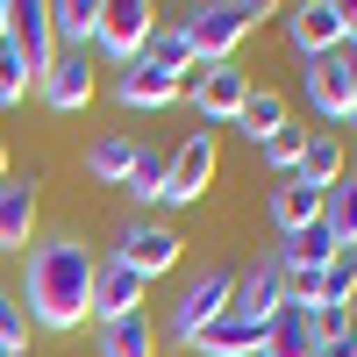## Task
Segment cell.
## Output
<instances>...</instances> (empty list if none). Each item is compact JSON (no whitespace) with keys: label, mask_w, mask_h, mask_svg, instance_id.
Segmentation results:
<instances>
[{"label":"cell","mask_w":357,"mask_h":357,"mask_svg":"<svg viewBox=\"0 0 357 357\" xmlns=\"http://www.w3.org/2000/svg\"><path fill=\"white\" fill-rule=\"evenodd\" d=\"M93 250L79 243L72 229H57V236H36V243L22 250V314H29V329H43V336H72L86 329V314H93Z\"/></svg>","instance_id":"1"},{"label":"cell","mask_w":357,"mask_h":357,"mask_svg":"<svg viewBox=\"0 0 357 357\" xmlns=\"http://www.w3.org/2000/svg\"><path fill=\"white\" fill-rule=\"evenodd\" d=\"M264 15H279V8H264V0H207V8H193L178 29H186L200 65H236V43H243Z\"/></svg>","instance_id":"2"},{"label":"cell","mask_w":357,"mask_h":357,"mask_svg":"<svg viewBox=\"0 0 357 357\" xmlns=\"http://www.w3.org/2000/svg\"><path fill=\"white\" fill-rule=\"evenodd\" d=\"M286 307H293V301H286V257H279V243H272V250H257L243 272H236L229 314H236V321H250V329H272Z\"/></svg>","instance_id":"3"},{"label":"cell","mask_w":357,"mask_h":357,"mask_svg":"<svg viewBox=\"0 0 357 357\" xmlns=\"http://www.w3.org/2000/svg\"><path fill=\"white\" fill-rule=\"evenodd\" d=\"M229 293H236V272H229V264L200 272V279H193V286L172 301V321H165V336H172L178 350H193V343H200V329H215V321L229 314Z\"/></svg>","instance_id":"4"},{"label":"cell","mask_w":357,"mask_h":357,"mask_svg":"<svg viewBox=\"0 0 357 357\" xmlns=\"http://www.w3.org/2000/svg\"><path fill=\"white\" fill-rule=\"evenodd\" d=\"M178 250H186V236H178L172 222H158V215H129L122 236H114V257H122L136 279H165L178 264Z\"/></svg>","instance_id":"5"},{"label":"cell","mask_w":357,"mask_h":357,"mask_svg":"<svg viewBox=\"0 0 357 357\" xmlns=\"http://www.w3.org/2000/svg\"><path fill=\"white\" fill-rule=\"evenodd\" d=\"M178 100H193L200 129H222V122H236V114H243V100H250V72H243V65H200L186 86H178Z\"/></svg>","instance_id":"6"},{"label":"cell","mask_w":357,"mask_h":357,"mask_svg":"<svg viewBox=\"0 0 357 357\" xmlns=\"http://www.w3.org/2000/svg\"><path fill=\"white\" fill-rule=\"evenodd\" d=\"M158 29V8L151 0H100V29H93V50L107 65H136L143 43H151Z\"/></svg>","instance_id":"7"},{"label":"cell","mask_w":357,"mask_h":357,"mask_svg":"<svg viewBox=\"0 0 357 357\" xmlns=\"http://www.w3.org/2000/svg\"><path fill=\"white\" fill-rule=\"evenodd\" d=\"M301 93L314 107V122H336L343 129V114H350V93H357V50H329V57H314V65L301 72Z\"/></svg>","instance_id":"8"},{"label":"cell","mask_w":357,"mask_h":357,"mask_svg":"<svg viewBox=\"0 0 357 357\" xmlns=\"http://www.w3.org/2000/svg\"><path fill=\"white\" fill-rule=\"evenodd\" d=\"M286 15V43L301 50V65H314V57L343 50V0H293Z\"/></svg>","instance_id":"9"},{"label":"cell","mask_w":357,"mask_h":357,"mask_svg":"<svg viewBox=\"0 0 357 357\" xmlns=\"http://www.w3.org/2000/svg\"><path fill=\"white\" fill-rule=\"evenodd\" d=\"M215 178V129H193L186 143L172 151V172H165V200L158 207H193Z\"/></svg>","instance_id":"10"},{"label":"cell","mask_w":357,"mask_h":357,"mask_svg":"<svg viewBox=\"0 0 357 357\" xmlns=\"http://www.w3.org/2000/svg\"><path fill=\"white\" fill-rule=\"evenodd\" d=\"M36 93L57 114H79L86 100H93V50H57V65L36 79Z\"/></svg>","instance_id":"11"},{"label":"cell","mask_w":357,"mask_h":357,"mask_svg":"<svg viewBox=\"0 0 357 357\" xmlns=\"http://www.w3.org/2000/svg\"><path fill=\"white\" fill-rule=\"evenodd\" d=\"M15 57L29 65V79H43L57 65V36H50V0H15V29H8Z\"/></svg>","instance_id":"12"},{"label":"cell","mask_w":357,"mask_h":357,"mask_svg":"<svg viewBox=\"0 0 357 357\" xmlns=\"http://www.w3.org/2000/svg\"><path fill=\"white\" fill-rule=\"evenodd\" d=\"M143 293H151V279H136L122 257H100V264H93V321L143 314Z\"/></svg>","instance_id":"13"},{"label":"cell","mask_w":357,"mask_h":357,"mask_svg":"<svg viewBox=\"0 0 357 357\" xmlns=\"http://www.w3.org/2000/svg\"><path fill=\"white\" fill-rule=\"evenodd\" d=\"M36 186H43V172H29V178H0V250H29L36 243Z\"/></svg>","instance_id":"14"},{"label":"cell","mask_w":357,"mask_h":357,"mask_svg":"<svg viewBox=\"0 0 357 357\" xmlns=\"http://www.w3.org/2000/svg\"><path fill=\"white\" fill-rule=\"evenodd\" d=\"M114 100H122L129 114H158V107H172V100H178V79L136 57V65H122V72H114Z\"/></svg>","instance_id":"15"},{"label":"cell","mask_w":357,"mask_h":357,"mask_svg":"<svg viewBox=\"0 0 357 357\" xmlns=\"http://www.w3.org/2000/svg\"><path fill=\"white\" fill-rule=\"evenodd\" d=\"M279 257H286V272H293V279H307V272H321V264H336V257H343V243H336L321 222H307V229L279 236Z\"/></svg>","instance_id":"16"},{"label":"cell","mask_w":357,"mask_h":357,"mask_svg":"<svg viewBox=\"0 0 357 357\" xmlns=\"http://www.w3.org/2000/svg\"><path fill=\"white\" fill-rule=\"evenodd\" d=\"M293 178H301L307 193H329L343 178V143L329 129H307V151H301V165H293Z\"/></svg>","instance_id":"17"},{"label":"cell","mask_w":357,"mask_h":357,"mask_svg":"<svg viewBox=\"0 0 357 357\" xmlns=\"http://www.w3.org/2000/svg\"><path fill=\"white\" fill-rule=\"evenodd\" d=\"M143 65H158V72H172L178 86H186V79L200 72V57H193V43H186V29H178V22H158L151 43H143Z\"/></svg>","instance_id":"18"},{"label":"cell","mask_w":357,"mask_h":357,"mask_svg":"<svg viewBox=\"0 0 357 357\" xmlns=\"http://www.w3.org/2000/svg\"><path fill=\"white\" fill-rule=\"evenodd\" d=\"M272 229L279 236H293V229H307V222H321V193H307L301 178H272Z\"/></svg>","instance_id":"19"},{"label":"cell","mask_w":357,"mask_h":357,"mask_svg":"<svg viewBox=\"0 0 357 357\" xmlns=\"http://www.w3.org/2000/svg\"><path fill=\"white\" fill-rule=\"evenodd\" d=\"M93 29H100V0H50L57 50H93Z\"/></svg>","instance_id":"20"},{"label":"cell","mask_w":357,"mask_h":357,"mask_svg":"<svg viewBox=\"0 0 357 357\" xmlns=\"http://www.w3.org/2000/svg\"><path fill=\"white\" fill-rule=\"evenodd\" d=\"M93 357H158V329H151L143 314L100 321V336H93Z\"/></svg>","instance_id":"21"},{"label":"cell","mask_w":357,"mask_h":357,"mask_svg":"<svg viewBox=\"0 0 357 357\" xmlns=\"http://www.w3.org/2000/svg\"><path fill=\"white\" fill-rule=\"evenodd\" d=\"M136 151H143L136 136L107 129V136H93V143H86V172H93L100 186H122V178H129V165H136Z\"/></svg>","instance_id":"22"},{"label":"cell","mask_w":357,"mask_h":357,"mask_svg":"<svg viewBox=\"0 0 357 357\" xmlns=\"http://www.w3.org/2000/svg\"><path fill=\"white\" fill-rule=\"evenodd\" d=\"M165 172H172V151H136V165L122 178V193L136 200V215H151V207L165 200Z\"/></svg>","instance_id":"23"},{"label":"cell","mask_w":357,"mask_h":357,"mask_svg":"<svg viewBox=\"0 0 357 357\" xmlns=\"http://www.w3.org/2000/svg\"><path fill=\"white\" fill-rule=\"evenodd\" d=\"M200 357H257L264 350V329H250V321H236V314H222L215 329H200V343H193Z\"/></svg>","instance_id":"24"},{"label":"cell","mask_w":357,"mask_h":357,"mask_svg":"<svg viewBox=\"0 0 357 357\" xmlns=\"http://www.w3.org/2000/svg\"><path fill=\"white\" fill-rule=\"evenodd\" d=\"M321 229H329V236H336L343 250L357 243V172H343L336 186L321 193Z\"/></svg>","instance_id":"25"},{"label":"cell","mask_w":357,"mask_h":357,"mask_svg":"<svg viewBox=\"0 0 357 357\" xmlns=\"http://www.w3.org/2000/svg\"><path fill=\"white\" fill-rule=\"evenodd\" d=\"M236 129H243L250 143L279 136V129H286V93H272V86H250V100H243V114H236Z\"/></svg>","instance_id":"26"},{"label":"cell","mask_w":357,"mask_h":357,"mask_svg":"<svg viewBox=\"0 0 357 357\" xmlns=\"http://www.w3.org/2000/svg\"><path fill=\"white\" fill-rule=\"evenodd\" d=\"M264 350L272 357H314L321 343H314V321H307V307H286L272 329H264Z\"/></svg>","instance_id":"27"},{"label":"cell","mask_w":357,"mask_h":357,"mask_svg":"<svg viewBox=\"0 0 357 357\" xmlns=\"http://www.w3.org/2000/svg\"><path fill=\"white\" fill-rule=\"evenodd\" d=\"M350 301H357V264H350V257L321 264L314 286H307V307H350Z\"/></svg>","instance_id":"28"},{"label":"cell","mask_w":357,"mask_h":357,"mask_svg":"<svg viewBox=\"0 0 357 357\" xmlns=\"http://www.w3.org/2000/svg\"><path fill=\"white\" fill-rule=\"evenodd\" d=\"M301 151H307V129H279V136H264L257 143V158H264V172H272V178H293V165H301Z\"/></svg>","instance_id":"29"},{"label":"cell","mask_w":357,"mask_h":357,"mask_svg":"<svg viewBox=\"0 0 357 357\" xmlns=\"http://www.w3.org/2000/svg\"><path fill=\"white\" fill-rule=\"evenodd\" d=\"M29 86H36V79H29V65L15 57V43H0V107H22Z\"/></svg>","instance_id":"30"},{"label":"cell","mask_w":357,"mask_h":357,"mask_svg":"<svg viewBox=\"0 0 357 357\" xmlns=\"http://www.w3.org/2000/svg\"><path fill=\"white\" fill-rule=\"evenodd\" d=\"M29 350V314L15 293H0V357H22Z\"/></svg>","instance_id":"31"},{"label":"cell","mask_w":357,"mask_h":357,"mask_svg":"<svg viewBox=\"0 0 357 357\" xmlns=\"http://www.w3.org/2000/svg\"><path fill=\"white\" fill-rule=\"evenodd\" d=\"M307 321H314V343H321V350L357 336V314H350V307H307Z\"/></svg>","instance_id":"32"},{"label":"cell","mask_w":357,"mask_h":357,"mask_svg":"<svg viewBox=\"0 0 357 357\" xmlns=\"http://www.w3.org/2000/svg\"><path fill=\"white\" fill-rule=\"evenodd\" d=\"M343 43H357V0H343Z\"/></svg>","instance_id":"33"},{"label":"cell","mask_w":357,"mask_h":357,"mask_svg":"<svg viewBox=\"0 0 357 357\" xmlns=\"http://www.w3.org/2000/svg\"><path fill=\"white\" fill-rule=\"evenodd\" d=\"M8 29H15V0H0V43H8Z\"/></svg>","instance_id":"34"},{"label":"cell","mask_w":357,"mask_h":357,"mask_svg":"<svg viewBox=\"0 0 357 357\" xmlns=\"http://www.w3.org/2000/svg\"><path fill=\"white\" fill-rule=\"evenodd\" d=\"M350 50H357V43H350ZM343 129H350V136H357V93H350V114H343Z\"/></svg>","instance_id":"35"},{"label":"cell","mask_w":357,"mask_h":357,"mask_svg":"<svg viewBox=\"0 0 357 357\" xmlns=\"http://www.w3.org/2000/svg\"><path fill=\"white\" fill-rule=\"evenodd\" d=\"M0 178H8V143H0Z\"/></svg>","instance_id":"36"},{"label":"cell","mask_w":357,"mask_h":357,"mask_svg":"<svg viewBox=\"0 0 357 357\" xmlns=\"http://www.w3.org/2000/svg\"><path fill=\"white\" fill-rule=\"evenodd\" d=\"M343 257H350V264H357V243H350V250H343Z\"/></svg>","instance_id":"37"},{"label":"cell","mask_w":357,"mask_h":357,"mask_svg":"<svg viewBox=\"0 0 357 357\" xmlns=\"http://www.w3.org/2000/svg\"><path fill=\"white\" fill-rule=\"evenodd\" d=\"M257 357H272V350H257Z\"/></svg>","instance_id":"38"},{"label":"cell","mask_w":357,"mask_h":357,"mask_svg":"<svg viewBox=\"0 0 357 357\" xmlns=\"http://www.w3.org/2000/svg\"><path fill=\"white\" fill-rule=\"evenodd\" d=\"M350 314H357V301H350Z\"/></svg>","instance_id":"39"},{"label":"cell","mask_w":357,"mask_h":357,"mask_svg":"<svg viewBox=\"0 0 357 357\" xmlns=\"http://www.w3.org/2000/svg\"><path fill=\"white\" fill-rule=\"evenodd\" d=\"M350 343H357V336H350Z\"/></svg>","instance_id":"40"}]
</instances>
